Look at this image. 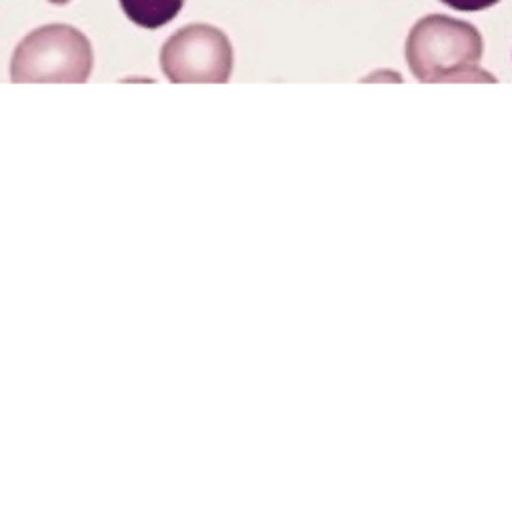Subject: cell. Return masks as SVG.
I'll list each match as a JSON object with an SVG mask.
<instances>
[{
    "label": "cell",
    "instance_id": "1",
    "mask_svg": "<svg viewBox=\"0 0 512 512\" xmlns=\"http://www.w3.org/2000/svg\"><path fill=\"white\" fill-rule=\"evenodd\" d=\"M482 48V36L470 22L428 14L410 28L404 54L420 82H494L478 66Z\"/></svg>",
    "mask_w": 512,
    "mask_h": 512
},
{
    "label": "cell",
    "instance_id": "2",
    "mask_svg": "<svg viewBox=\"0 0 512 512\" xmlns=\"http://www.w3.org/2000/svg\"><path fill=\"white\" fill-rule=\"evenodd\" d=\"M90 40L70 24H44L20 40L10 60L12 82H86Z\"/></svg>",
    "mask_w": 512,
    "mask_h": 512
},
{
    "label": "cell",
    "instance_id": "3",
    "mask_svg": "<svg viewBox=\"0 0 512 512\" xmlns=\"http://www.w3.org/2000/svg\"><path fill=\"white\" fill-rule=\"evenodd\" d=\"M234 52L228 36L210 24L176 30L160 50V68L174 84L228 82Z\"/></svg>",
    "mask_w": 512,
    "mask_h": 512
},
{
    "label": "cell",
    "instance_id": "4",
    "mask_svg": "<svg viewBox=\"0 0 512 512\" xmlns=\"http://www.w3.org/2000/svg\"><path fill=\"white\" fill-rule=\"evenodd\" d=\"M130 22L140 28H160L176 18L184 0H118Z\"/></svg>",
    "mask_w": 512,
    "mask_h": 512
},
{
    "label": "cell",
    "instance_id": "5",
    "mask_svg": "<svg viewBox=\"0 0 512 512\" xmlns=\"http://www.w3.org/2000/svg\"><path fill=\"white\" fill-rule=\"evenodd\" d=\"M442 4H446L452 10L458 12H478V10H486L494 4H498L500 0H438Z\"/></svg>",
    "mask_w": 512,
    "mask_h": 512
},
{
    "label": "cell",
    "instance_id": "6",
    "mask_svg": "<svg viewBox=\"0 0 512 512\" xmlns=\"http://www.w3.org/2000/svg\"><path fill=\"white\" fill-rule=\"evenodd\" d=\"M50 4H68L70 0H48Z\"/></svg>",
    "mask_w": 512,
    "mask_h": 512
}]
</instances>
